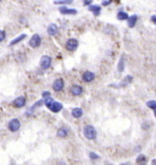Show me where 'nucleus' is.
Segmentation results:
<instances>
[{"label":"nucleus","instance_id":"6e6552de","mask_svg":"<svg viewBox=\"0 0 156 165\" xmlns=\"http://www.w3.org/2000/svg\"><path fill=\"white\" fill-rule=\"evenodd\" d=\"M13 105H14V107H16V108H22V107H24L25 105H26V98L23 97V96L17 98L13 101Z\"/></svg>","mask_w":156,"mask_h":165},{"label":"nucleus","instance_id":"6ab92c4d","mask_svg":"<svg viewBox=\"0 0 156 165\" xmlns=\"http://www.w3.org/2000/svg\"><path fill=\"white\" fill-rule=\"evenodd\" d=\"M124 68H125V59H124V57L122 56L118 63V70L119 72H122L124 70Z\"/></svg>","mask_w":156,"mask_h":165},{"label":"nucleus","instance_id":"f03ea898","mask_svg":"<svg viewBox=\"0 0 156 165\" xmlns=\"http://www.w3.org/2000/svg\"><path fill=\"white\" fill-rule=\"evenodd\" d=\"M83 132H84V136L88 140H94L97 137L96 129H95L93 126H91V125H87V126H85Z\"/></svg>","mask_w":156,"mask_h":165},{"label":"nucleus","instance_id":"0eeeda50","mask_svg":"<svg viewBox=\"0 0 156 165\" xmlns=\"http://www.w3.org/2000/svg\"><path fill=\"white\" fill-rule=\"evenodd\" d=\"M64 80L62 78H58L53 83V89L55 91H61L64 88Z\"/></svg>","mask_w":156,"mask_h":165},{"label":"nucleus","instance_id":"cd10ccee","mask_svg":"<svg viewBox=\"0 0 156 165\" xmlns=\"http://www.w3.org/2000/svg\"><path fill=\"white\" fill-rule=\"evenodd\" d=\"M152 21H153V23H156V16L155 15H153V16L152 17Z\"/></svg>","mask_w":156,"mask_h":165},{"label":"nucleus","instance_id":"1a4fd4ad","mask_svg":"<svg viewBox=\"0 0 156 165\" xmlns=\"http://www.w3.org/2000/svg\"><path fill=\"white\" fill-rule=\"evenodd\" d=\"M59 12L62 15H76L77 10L73 8H68L67 7H60L58 8Z\"/></svg>","mask_w":156,"mask_h":165},{"label":"nucleus","instance_id":"a211bd4d","mask_svg":"<svg viewBox=\"0 0 156 165\" xmlns=\"http://www.w3.org/2000/svg\"><path fill=\"white\" fill-rule=\"evenodd\" d=\"M89 10L93 12L95 16H98V15H100L102 8H100V7H99V6H91V5H90V6L89 7Z\"/></svg>","mask_w":156,"mask_h":165},{"label":"nucleus","instance_id":"412c9836","mask_svg":"<svg viewBox=\"0 0 156 165\" xmlns=\"http://www.w3.org/2000/svg\"><path fill=\"white\" fill-rule=\"evenodd\" d=\"M146 105L150 109H152L153 111H155V109H156V102H155V101H149L146 103Z\"/></svg>","mask_w":156,"mask_h":165},{"label":"nucleus","instance_id":"7ed1b4c3","mask_svg":"<svg viewBox=\"0 0 156 165\" xmlns=\"http://www.w3.org/2000/svg\"><path fill=\"white\" fill-rule=\"evenodd\" d=\"M51 62H52V58H50L49 56H43L40 59V68L42 69H48L50 65H51Z\"/></svg>","mask_w":156,"mask_h":165},{"label":"nucleus","instance_id":"bb28decb","mask_svg":"<svg viewBox=\"0 0 156 165\" xmlns=\"http://www.w3.org/2000/svg\"><path fill=\"white\" fill-rule=\"evenodd\" d=\"M91 1H84L83 2V4L85 5V6H90V5H91Z\"/></svg>","mask_w":156,"mask_h":165},{"label":"nucleus","instance_id":"f8f14e48","mask_svg":"<svg viewBox=\"0 0 156 165\" xmlns=\"http://www.w3.org/2000/svg\"><path fill=\"white\" fill-rule=\"evenodd\" d=\"M58 31V26L56 24H50L48 27V33L50 35V36H55Z\"/></svg>","mask_w":156,"mask_h":165},{"label":"nucleus","instance_id":"5701e85b","mask_svg":"<svg viewBox=\"0 0 156 165\" xmlns=\"http://www.w3.org/2000/svg\"><path fill=\"white\" fill-rule=\"evenodd\" d=\"M89 158H90V160H97V159H99L100 158V156L98 154H96L95 152H90L89 153Z\"/></svg>","mask_w":156,"mask_h":165},{"label":"nucleus","instance_id":"4be33fe9","mask_svg":"<svg viewBox=\"0 0 156 165\" xmlns=\"http://www.w3.org/2000/svg\"><path fill=\"white\" fill-rule=\"evenodd\" d=\"M54 4H57V5H69V4H72V1H54Z\"/></svg>","mask_w":156,"mask_h":165},{"label":"nucleus","instance_id":"393cba45","mask_svg":"<svg viewBox=\"0 0 156 165\" xmlns=\"http://www.w3.org/2000/svg\"><path fill=\"white\" fill-rule=\"evenodd\" d=\"M42 97L43 98H49L50 97V92L49 91H44L43 93H42Z\"/></svg>","mask_w":156,"mask_h":165},{"label":"nucleus","instance_id":"c756f323","mask_svg":"<svg viewBox=\"0 0 156 165\" xmlns=\"http://www.w3.org/2000/svg\"><path fill=\"white\" fill-rule=\"evenodd\" d=\"M122 165H126V164H122Z\"/></svg>","mask_w":156,"mask_h":165},{"label":"nucleus","instance_id":"39448f33","mask_svg":"<svg viewBox=\"0 0 156 165\" xmlns=\"http://www.w3.org/2000/svg\"><path fill=\"white\" fill-rule=\"evenodd\" d=\"M40 44H41V38H40L38 34H35L29 40V46L34 48L39 47Z\"/></svg>","mask_w":156,"mask_h":165},{"label":"nucleus","instance_id":"c85d7f7f","mask_svg":"<svg viewBox=\"0 0 156 165\" xmlns=\"http://www.w3.org/2000/svg\"><path fill=\"white\" fill-rule=\"evenodd\" d=\"M152 165H156V160L155 159H153L152 161Z\"/></svg>","mask_w":156,"mask_h":165},{"label":"nucleus","instance_id":"ddd939ff","mask_svg":"<svg viewBox=\"0 0 156 165\" xmlns=\"http://www.w3.org/2000/svg\"><path fill=\"white\" fill-rule=\"evenodd\" d=\"M128 26H129V28H134V26L136 25V22H137V20H138V17L136 16V15H133V16H132V17H128Z\"/></svg>","mask_w":156,"mask_h":165},{"label":"nucleus","instance_id":"f3484780","mask_svg":"<svg viewBox=\"0 0 156 165\" xmlns=\"http://www.w3.org/2000/svg\"><path fill=\"white\" fill-rule=\"evenodd\" d=\"M26 37H27V35H26V34H21V35H20V36L17 37L15 39H13V40H12L11 42H10L9 46H14V45H16V44L19 43L20 41H22L24 38H26Z\"/></svg>","mask_w":156,"mask_h":165},{"label":"nucleus","instance_id":"dca6fc26","mask_svg":"<svg viewBox=\"0 0 156 165\" xmlns=\"http://www.w3.org/2000/svg\"><path fill=\"white\" fill-rule=\"evenodd\" d=\"M136 162L138 165H146L147 163V158L143 154H140L136 159Z\"/></svg>","mask_w":156,"mask_h":165},{"label":"nucleus","instance_id":"2eb2a0df","mask_svg":"<svg viewBox=\"0 0 156 165\" xmlns=\"http://www.w3.org/2000/svg\"><path fill=\"white\" fill-rule=\"evenodd\" d=\"M68 134H69V131L66 128H60L57 131V135L59 138H66L68 136Z\"/></svg>","mask_w":156,"mask_h":165},{"label":"nucleus","instance_id":"423d86ee","mask_svg":"<svg viewBox=\"0 0 156 165\" xmlns=\"http://www.w3.org/2000/svg\"><path fill=\"white\" fill-rule=\"evenodd\" d=\"M78 46H79V42L77 39H75V38H70L66 42V48L69 51L76 50Z\"/></svg>","mask_w":156,"mask_h":165},{"label":"nucleus","instance_id":"9d476101","mask_svg":"<svg viewBox=\"0 0 156 165\" xmlns=\"http://www.w3.org/2000/svg\"><path fill=\"white\" fill-rule=\"evenodd\" d=\"M94 78H95V74L91 71L84 72L83 76H82V79L85 82H91Z\"/></svg>","mask_w":156,"mask_h":165},{"label":"nucleus","instance_id":"a878e982","mask_svg":"<svg viewBox=\"0 0 156 165\" xmlns=\"http://www.w3.org/2000/svg\"><path fill=\"white\" fill-rule=\"evenodd\" d=\"M110 3H112V1H110V0H108V1H102V6H105V7H106V6H109V5H110Z\"/></svg>","mask_w":156,"mask_h":165},{"label":"nucleus","instance_id":"9b49d317","mask_svg":"<svg viewBox=\"0 0 156 165\" xmlns=\"http://www.w3.org/2000/svg\"><path fill=\"white\" fill-rule=\"evenodd\" d=\"M71 94L74 95V96H79V95H81L82 92H83V89L81 86H79V85H74L71 88Z\"/></svg>","mask_w":156,"mask_h":165},{"label":"nucleus","instance_id":"aec40b11","mask_svg":"<svg viewBox=\"0 0 156 165\" xmlns=\"http://www.w3.org/2000/svg\"><path fill=\"white\" fill-rule=\"evenodd\" d=\"M128 17H129L128 14L126 12H123V11L119 12L117 15V18L119 19V20H126V19H128Z\"/></svg>","mask_w":156,"mask_h":165},{"label":"nucleus","instance_id":"4468645a","mask_svg":"<svg viewBox=\"0 0 156 165\" xmlns=\"http://www.w3.org/2000/svg\"><path fill=\"white\" fill-rule=\"evenodd\" d=\"M71 114H72V116L74 118H80L82 116V114H83V111H82V109L81 108H75L72 109V111H71Z\"/></svg>","mask_w":156,"mask_h":165},{"label":"nucleus","instance_id":"f257e3e1","mask_svg":"<svg viewBox=\"0 0 156 165\" xmlns=\"http://www.w3.org/2000/svg\"><path fill=\"white\" fill-rule=\"evenodd\" d=\"M44 104L46 105L48 109H49L52 112H55V113L59 112L63 109V105L61 103H59V102H58L56 101H54V99H51L50 97L45 99Z\"/></svg>","mask_w":156,"mask_h":165},{"label":"nucleus","instance_id":"b1692460","mask_svg":"<svg viewBox=\"0 0 156 165\" xmlns=\"http://www.w3.org/2000/svg\"><path fill=\"white\" fill-rule=\"evenodd\" d=\"M6 36H7L6 32L4 30H0V42H2L4 39L6 38Z\"/></svg>","mask_w":156,"mask_h":165},{"label":"nucleus","instance_id":"20e7f679","mask_svg":"<svg viewBox=\"0 0 156 165\" xmlns=\"http://www.w3.org/2000/svg\"><path fill=\"white\" fill-rule=\"evenodd\" d=\"M20 121H19V119H11V121H9L8 123V129H9V131H12V132H16L17 131L18 129H20Z\"/></svg>","mask_w":156,"mask_h":165}]
</instances>
